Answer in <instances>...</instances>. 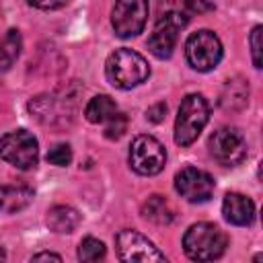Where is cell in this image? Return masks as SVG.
<instances>
[{
  "instance_id": "8fae6325",
  "label": "cell",
  "mask_w": 263,
  "mask_h": 263,
  "mask_svg": "<svg viewBox=\"0 0 263 263\" xmlns=\"http://www.w3.org/2000/svg\"><path fill=\"white\" fill-rule=\"evenodd\" d=\"M175 187L183 199L191 203H203L212 197L216 185H214L212 175H208L205 171L187 166L175 175Z\"/></svg>"
},
{
  "instance_id": "ac0fdd59",
  "label": "cell",
  "mask_w": 263,
  "mask_h": 263,
  "mask_svg": "<svg viewBox=\"0 0 263 263\" xmlns=\"http://www.w3.org/2000/svg\"><path fill=\"white\" fill-rule=\"evenodd\" d=\"M21 47H23L21 33L16 29H10L4 35V39L0 41V74H4V72L10 70V66L21 55Z\"/></svg>"
},
{
  "instance_id": "4316f807",
  "label": "cell",
  "mask_w": 263,
  "mask_h": 263,
  "mask_svg": "<svg viewBox=\"0 0 263 263\" xmlns=\"http://www.w3.org/2000/svg\"><path fill=\"white\" fill-rule=\"evenodd\" d=\"M0 259H4V253H2V251H0Z\"/></svg>"
},
{
  "instance_id": "603a6c76",
  "label": "cell",
  "mask_w": 263,
  "mask_h": 263,
  "mask_svg": "<svg viewBox=\"0 0 263 263\" xmlns=\"http://www.w3.org/2000/svg\"><path fill=\"white\" fill-rule=\"evenodd\" d=\"M183 4L191 14H203L214 10V0H183Z\"/></svg>"
},
{
  "instance_id": "484cf974",
  "label": "cell",
  "mask_w": 263,
  "mask_h": 263,
  "mask_svg": "<svg viewBox=\"0 0 263 263\" xmlns=\"http://www.w3.org/2000/svg\"><path fill=\"white\" fill-rule=\"evenodd\" d=\"M47 261V259H53V261H62V257L60 255H55V253H39V255H33V261Z\"/></svg>"
},
{
  "instance_id": "5b68a950",
  "label": "cell",
  "mask_w": 263,
  "mask_h": 263,
  "mask_svg": "<svg viewBox=\"0 0 263 263\" xmlns=\"http://www.w3.org/2000/svg\"><path fill=\"white\" fill-rule=\"evenodd\" d=\"M0 158L16 168H33L39 160V146L31 132L16 129L0 138Z\"/></svg>"
},
{
  "instance_id": "8992f818",
  "label": "cell",
  "mask_w": 263,
  "mask_h": 263,
  "mask_svg": "<svg viewBox=\"0 0 263 263\" xmlns=\"http://www.w3.org/2000/svg\"><path fill=\"white\" fill-rule=\"evenodd\" d=\"M187 25V16L183 12H177V10H171L166 14H162L150 37H148V49L152 55H156L158 60H166L173 55V49L177 45V39H179V33L185 29Z\"/></svg>"
},
{
  "instance_id": "7402d4cb",
  "label": "cell",
  "mask_w": 263,
  "mask_h": 263,
  "mask_svg": "<svg viewBox=\"0 0 263 263\" xmlns=\"http://www.w3.org/2000/svg\"><path fill=\"white\" fill-rule=\"evenodd\" d=\"M261 33H263V29L257 25V27L251 31V37H249L251 55H253V66H255V68H261Z\"/></svg>"
},
{
  "instance_id": "d6986e66",
  "label": "cell",
  "mask_w": 263,
  "mask_h": 263,
  "mask_svg": "<svg viewBox=\"0 0 263 263\" xmlns=\"http://www.w3.org/2000/svg\"><path fill=\"white\" fill-rule=\"evenodd\" d=\"M105 253H107L105 245L99 238H92V236H86L78 247V259L86 261V263H95V261L105 259Z\"/></svg>"
},
{
  "instance_id": "6da1fadb",
  "label": "cell",
  "mask_w": 263,
  "mask_h": 263,
  "mask_svg": "<svg viewBox=\"0 0 263 263\" xmlns=\"http://www.w3.org/2000/svg\"><path fill=\"white\" fill-rule=\"evenodd\" d=\"M105 76L115 88H134L150 76V66L144 55L134 49H115L105 62Z\"/></svg>"
},
{
  "instance_id": "30bf717a",
  "label": "cell",
  "mask_w": 263,
  "mask_h": 263,
  "mask_svg": "<svg viewBox=\"0 0 263 263\" xmlns=\"http://www.w3.org/2000/svg\"><path fill=\"white\" fill-rule=\"evenodd\" d=\"M115 247H117V257L121 261H127V263H134V261H140V263L166 261L164 253H160L152 245V240H148L138 230H129V228L121 230L115 236Z\"/></svg>"
},
{
  "instance_id": "9a60e30c",
  "label": "cell",
  "mask_w": 263,
  "mask_h": 263,
  "mask_svg": "<svg viewBox=\"0 0 263 263\" xmlns=\"http://www.w3.org/2000/svg\"><path fill=\"white\" fill-rule=\"evenodd\" d=\"M78 224H80V214L70 205H53L47 212V226L53 232L66 234V232H72Z\"/></svg>"
},
{
  "instance_id": "4fadbf2b",
  "label": "cell",
  "mask_w": 263,
  "mask_h": 263,
  "mask_svg": "<svg viewBox=\"0 0 263 263\" xmlns=\"http://www.w3.org/2000/svg\"><path fill=\"white\" fill-rule=\"evenodd\" d=\"M33 199V189L27 185H0V212L14 214L25 210Z\"/></svg>"
},
{
  "instance_id": "9c48e42d",
  "label": "cell",
  "mask_w": 263,
  "mask_h": 263,
  "mask_svg": "<svg viewBox=\"0 0 263 263\" xmlns=\"http://www.w3.org/2000/svg\"><path fill=\"white\" fill-rule=\"evenodd\" d=\"M210 154L224 166H236L247 156V140L236 127H220L210 136Z\"/></svg>"
},
{
  "instance_id": "e0dca14e",
  "label": "cell",
  "mask_w": 263,
  "mask_h": 263,
  "mask_svg": "<svg viewBox=\"0 0 263 263\" xmlns=\"http://www.w3.org/2000/svg\"><path fill=\"white\" fill-rule=\"evenodd\" d=\"M113 113H117V105L109 95H97L88 101L84 109V117L90 123H105Z\"/></svg>"
},
{
  "instance_id": "7a4b0ae2",
  "label": "cell",
  "mask_w": 263,
  "mask_h": 263,
  "mask_svg": "<svg viewBox=\"0 0 263 263\" xmlns=\"http://www.w3.org/2000/svg\"><path fill=\"white\" fill-rule=\"evenodd\" d=\"M228 245L226 234L210 222H197L183 236V251L193 261H214L224 255Z\"/></svg>"
},
{
  "instance_id": "5bb4252c",
  "label": "cell",
  "mask_w": 263,
  "mask_h": 263,
  "mask_svg": "<svg viewBox=\"0 0 263 263\" xmlns=\"http://www.w3.org/2000/svg\"><path fill=\"white\" fill-rule=\"evenodd\" d=\"M249 103V84L245 78L234 76L226 80L222 92H220V105L226 111H238Z\"/></svg>"
},
{
  "instance_id": "2e32d148",
  "label": "cell",
  "mask_w": 263,
  "mask_h": 263,
  "mask_svg": "<svg viewBox=\"0 0 263 263\" xmlns=\"http://www.w3.org/2000/svg\"><path fill=\"white\" fill-rule=\"evenodd\" d=\"M142 216L158 226L162 224H171L175 218V210L168 203V199H164L162 195H150L144 205H142Z\"/></svg>"
},
{
  "instance_id": "44dd1931",
  "label": "cell",
  "mask_w": 263,
  "mask_h": 263,
  "mask_svg": "<svg viewBox=\"0 0 263 263\" xmlns=\"http://www.w3.org/2000/svg\"><path fill=\"white\" fill-rule=\"evenodd\" d=\"M47 160L55 166H68L70 160H72V148L68 144H55L47 152Z\"/></svg>"
},
{
  "instance_id": "ffe728a7",
  "label": "cell",
  "mask_w": 263,
  "mask_h": 263,
  "mask_svg": "<svg viewBox=\"0 0 263 263\" xmlns=\"http://www.w3.org/2000/svg\"><path fill=\"white\" fill-rule=\"evenodd\" d=\"M125 127H127V117L117 111V113H113V115L105 121V138H109V140H119V138L123 136Z\"/></svg>"
},
{
  "instance_id": "52a82bcc",
  "label": "cell",
  "mask_w": 263,
  "mask_h": 263,
  "mask_svg": "<svg viewBox=\"0 0 263 263\" xmlns=\"http://www.w3.org/2000/svg\"><path fill=\"white\" fill-rule=\"evenodd\" d=\"M148 12H150L148 0H115L111 12V25L115 35L127 39L142 33L148 21Z\"/></svg>"
},
{
  "instance_id": "277c9868",
  "label": "cell",
  "mask_w": 263,
  "mask_h": 263,
  "mask_svg": "<svg viewBox=\"0 0 263 263\" xmlns=\"http://www.w3.org/2000/svg\"><path fill=\"white\" fill-rule=\"evenodd\" d=\"M185 58L189 66L197 72L214 70L222 60V43L218 35L208 29L191 33L185 43Z\"/></svg>"
},
{
  "instance_id": "7c38bea8",
  "label": "cell",
  "mask_w": 263,
  "mask_h": 263,
  "mask_svg": "<svg viewBox=\"0 0 263 263\" xmlns=\"http://www.w3.org/2000/svg\"><path fill=\"white\" fill-rule=\"evenodd\" d=\"M222 214L234 226H249L255 220V203L242 193H226Z\"/></svg>"
},
{
  "instance_id": "ba28073f",
  "label": "cell",
  "mask_w": 263,
  "mask_h": 263,
  "mask_svg": "<svg viewBox=\"0 0 263 263\" xmlns=\"http://www.w3.org/2000/svg\"><path fill=\"white\" fill-rule=\"evenodd\" d=\"M164 146L152 136H138L129 146V164L138 175L152 177L164 168Z\"/></svg>"
},
{
  "instance_id": "cb8c5ba5",
  "label": "cell",
  "mask_w": 263,
  "mask_h": 263,
  "mask_svg": "<svg viewBox=\"0 0 263 263\" xmlns=\"http://www.w3.org/2000/svg\"><path fill=\"white\" fill-rule=\"evenodd\" d=\"M27 2L41 10H55V8H62L64 4H68L70 0H27Z\"/></svg>"
},
{
  "instance_id": "d4e9b609",
  "label": "cell",
  "mask_w": 263,
  "mask_h": 263,
  "mask_svg": "<svg viewBox=\"0 0 263 263\" xmlns=\"http://www.w3.org/2000/svg\"><path fill=\"white\" fill-rule=\"evenodd\" d=\"M164 115H166V105H164V103H156V105H152V107L146 111V117H148L152 123L162 121Z\"/></svg>"
},
{
  "instance_id": "3957f363",
  "label": "cell",
  "mask_w": 263,
  "mask_h": 263,
  "mask_svg": "<svg viewBox=\"0 0 263 263\" xmlns=\"http://www.w3.org/2000/svg\"><path fill=\"white\" fill-rule=\"evenodd\" d=\"M210 119V105L201 95H187L181 101L175 119V142L179 146H189L197 140L201 129Z\"/></svg>"
}]
</instances>
